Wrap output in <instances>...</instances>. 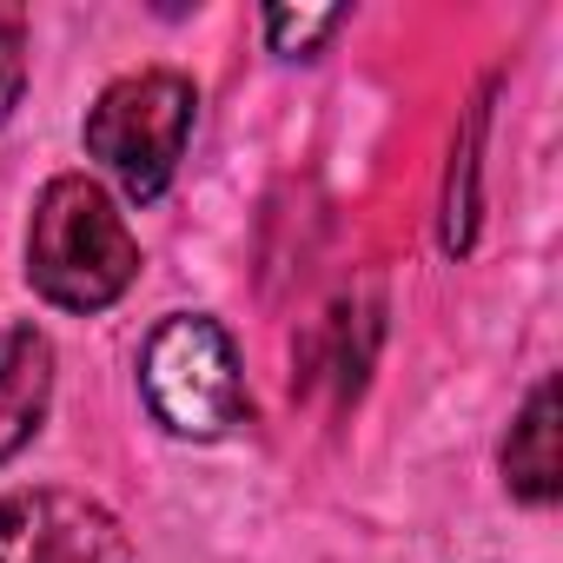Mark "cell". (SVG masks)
<instances>
[{
  "label": "cell",
  "mask_w": 563,
  "mask_h": 563,
  "mask_svg": "<svg viewBox=\"0 0 563 563\" xmlns=\"http://www.w3.org/2000/svg\"><path fill=\"white\" fill-rule=\"evenodd\" d=\"M140 272V245L120 219V206L87 179V173H60L27 225V278L34 292L67 306V312H100L113 306Z\"/></svg>",
  "instance_id": "obj_1"
},
{
  "label": "cell",
  "mask_w": 563,
  "mask_h": 563,
  "mask_svg": "<svg viewBox=\"0 0 563 563\" xmlns=\"http://www.w3.org/2000/svg\"><path fill=\"white\" fill-rule=\"evenodd\" d=\"M192 80L153 67V74H126L113 80L93 113H87V153L133 192V199H159L179 153H186V133H192Z\"/></svg>",
  "instance_id": "obj_2"
},
{
  "label": "cell",
  "mask_w": 563,
  "mask_h": 563,
  "mask_svg": "<svg viewBox=\"0 0 563 563\" xmlns=\"http://www.w3.org/2000/svg\"><path fill=\"white\" fill-rule=\"evenodd\" d=\"M140 378H146L153 418L166 431H179V438H219L245 411L232 339L212 319H166L153 332V345H146Z\"/></svg>",
  "instance_id": "obj_3"
},
{
  "label": "cell",
  "mask_w": 563,
  "mask_h": 563,
  "mask_svg": "<svg viewBox=\"0 0 563 563\" xmlns=\"http://www.w3.org/2000/svg\"><path fill=\"white\" fill-rule=\"evenodd\" d=\"M0 563H133V543L80 490H14L0 504Z\"/></svg>",
  "instance_id": "obj_4"
},
{
  "label": "cell",
  "mask_w": 563,
  "mask_h": 563,
  "mask_svg": "<svg viewBox=\"0 0 563 563\" xmlns=\"http://www.w3.org/2000/svg\"><path fill=\"white\" fill-rule=\"evenodd\" d=\"M54 398V345L34 325L0 332V464H8L47 418Z\"/></svg>",
  "instance_id": "obj_5"
},
{
  "label": "cell",
  "mask_w": 563,
  "mask_h": 563,
  "mask_svg": "<svg viewBox=\"0 0 563 563\" xmlns=\"http://www.w3.org/2000/svg\"><path fill=\"white\" fill-rule=\"evenodd\" d=\"M504 477H510V490L523 504H550L556 497V385H537L523 418L510 424Z\"/></svg>",
  "instance_id": "obj_6"
},
{
  "label": "cell",
  "mask_w": 563,
  "mask_h": 563,
  "mask_svg": "<svg viewBox=\"0 0 563 563\" xmlns=\"http://www.w3.org/2000/svg\"><path fill=\"white\" fill-rule=\"evenodd\" d=\"M21 87H27V14L0 0V120L21 107Z\"/></svg>",
  "instance_id": "obj_7"
},
{
  "label": "cell",
  "mask_w": 563,
  "mask_h": 563,
  "mask_svg": "<svg viewBox=\"0 0 563 563\" xmlns=\"http://www.w3.org/2000/svg\"><path fill=\"white\" fill-rule=\"evenodd\" d=\"M332 27H339L332 8H319V14H286V8H272V14H265V34H272L278 54H312Z\"/></svg>",
  "instance_id": "obj_8"
}]
</instances>
